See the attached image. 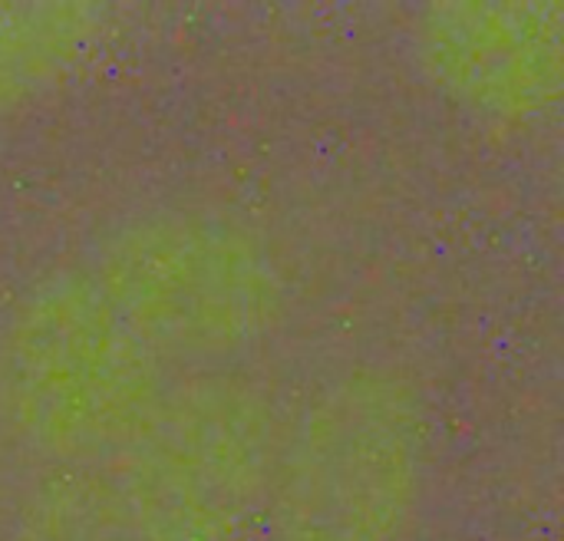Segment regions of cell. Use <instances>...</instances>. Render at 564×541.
<instances>
[{"label":"cell","instance_id":"cell-3","mask_svg":"<svg viewBox=\"0 0 564 541\" xmlns=\"http://www.w3.org/2000/svg\"><path fill=\"white\" fill-rule=\"evenodd\" d=\"M89 278L165 360L215 370L288 314V274L261 231L205 208H159L99 245Z\"/></svg>","mask_w":564,"mask_h":541},{"label":"cell","instance_id":"cell-5","mask_svg":"<svg viewBox=\"0 0 564 541\" xmlns=\"http://www.w3.org/2000/svg\"><path fill=\"white\" fill-rule=\"evenodd\" d=\"M416 59L456 106L522 122L562 96L564 10L558 0H449L416 20Z\"/></svg>","mask_w":564,"mask_h":541},{"label":"cell","instance_id":"cell-4","mask_svg":"<svg viewBox=\"0 0 564 541\" xmlns=\"http://www.w3.org/2000/svg\"><path fill=\"white\" fill-rule=\"evenodd\" d=\"M426 469L420 400L380 370H350L284 420L264 529L274 541H406Z\"/></svg>","mask_w":564,"mask_h":541},{"label":"cell","instance_id":"cell-1","mask_svg":"<svg viewBox=\"0 0 564 541\" xmlns=\"http://www.w3.org/2000/svg\"><path fill=\"white\" fill-rule=\"evenodd\" d=\"M284 416L238 374L169 383L142 430L63 499V541H251L264 529Z\"/></svg>","mask_w":564,"mask_h":541},{"label":"cell","instance_id":"cell-2","mask_svg":"<svg viewBox=\"0 0 564 541\" xmlns=\"http://www.w3.org/2000/svg\"><path fill=\"white\" fill-rule=\"evenodd\" d=\"M165 377L89 274L40 281L0 327V416L69 473L109 463L165 397Z\"/></svg>","mask_w":564,"mask_h":541}]
</instances>
